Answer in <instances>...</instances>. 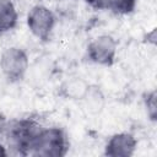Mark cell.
I'll return each mask as SVG.
<instances>
[{
    "mask_svg": "<svg viewBox=\"0 0 157 157\" xmlns=\"http://www.w3.org/2000/svg\"><path fill=\"white\" fill-rule=\"evenodd\" d=\"M42 125L32 118H18L0 125V136L9 155L31 156L32 146Z\"/></svg>",
    "mask_w": 157,
    "mask_h": 157,
    "instance_id": "cell-1",
    "label": "cell"
},
{
    "mask_svg": "<svg viewBox=\"0 0 157 157\" xmlns=\"http://www.w3.org/2000/svg\"><path fill=\"white\" fill-rule=\"evenodd\" d=\"M70 148L69 136L60 126H42L32 146L31 156L64 157Z\"/></svg>",
    "mask_w": 157,
    "mask_h": 157,
    "instance_id": "cell-2",
    "label": "cell"
},
{
    "mask_svg": "<svg viewBox=\"0 0 157 157\" xmlns=\"http://www.w3.org/2000/svg\"><path fill=\"white\" fill-rule=\"evenodd\" d=\"M29 69V55L26 49L11 45L5 48L0 54V70L9 83H18Z\"/></svg>",
    "mask_w": 157,
    "mask_h": 157,
    "instance_id": "cell-3",
    "label": "cell"
},
{
    "mask_svg": "<svg viewBox=\"0 0 157 157\" xmlns=\"http://www.w3.org/2000/svg\"><path fill=\"white\" fill-rule=\"evenodd\" d=\"M58 18L54 11L43 4L33 5L26 16V25L29 33L39 42L47 43L50 40Z\"/></svg>",
    "mask_w": 157,
    "mask_h": 157,
    "instance_id": "cell-4",
    "label": "cell"
},
{
    "mask_svg": "<svg viewBox=\"0 0 157 157\" xmlns=\"http://www.w3.org/2000/svg\"><path fill=\"white\" fill-rule=\"evenodd\" d=\"M118 55V42L108 33L91 39L86 47V59L98 66L110 67L115 64Z\"/></svg>",
    "mask_w": 157,
    "mask_h": 157,
    "instance_id": "cell-5",
    "label": "cell"
},
{
    "mask_svg": "<svg viewBox=\"0 0 157 157\" xmlns=\"http://www.w3.org/2000/svg\"><path fill=\"white\" fill-rule=\"evenodd\" d=\"M139 141L132 132L120 131L110 135L104 144L103 155L107 157H131L137 150Z\"/></svg>",
    "mask_w": 157,
    "mask_h": 157,
    "instance_id": "cell-6",
    "label": "cell"
},
{
    "mask_svg": "<svg viewBox=\"0 0 157 157\" xmlns=\"http://www.w3.org/2000/svg\"><path fill=\"white\" fill-rule=\"evenodd\" d=\"M83 1L93 10L108 11L119 16L132 13L139 4V0H83Z\"/></svg>",
    "mask_w": 157,
    "mask_h": 157,
    "instance_id": "cell-7",
    "label": "cell"
},
{
    "mask_svg": "<svg viewBox=\"0 0 157 157\" xmlns=\"http://www.w3.org/2000/svg\"><path fill=\"white\" fill-rule=\"evenodd\" d=\"M91 83L82 77H71L64 81L59 87V94L64 99L82 102L91 88Z\"/></svg>",
    "mask_w": 157,
    "mask_h": 157,
    "instance_id": "cell-8",
    "label": "cell"
},
{
    "mask_svg": "<svg viewBox=\"0 0 157 157\" xmlns=\"http://www.w3.org/2000/svg\"><path fill=\"white\" fill-rule=\"evenodd\" d=\"M18 12L12 0H0V36H4L17 27Z\"/></svg>",
    "mask_w": 157,
    "mask_h": 157,
    "instance_id": "cell-9",
    "label": "cell"
},
{
    "mask_svg": "<svg viewBox=\"0 0 157 157\" xmlns=\"http://www.w3.org/2000/svg\"><path fill=\"white\" fill-rule=\"evenodd\" d=\"M142 105L146 112V115L151 123L157 120V92L155 88L144 92L142 94Z\"/></svg>",
    "mask_w": 157,
    "mask_h": 157,
    "instance_id": "cell-10",
    "label": "cell"
},
{
    "mask_svg": "<svg viewBox=\"0 0 157 157\" xmlns=\"http://www.w3.org/2000/svg\"><path fill=\"white\" fill-rule=\"evenodd\" d=\"M103 94L99 90V87L97 86H91L88 93L86 94V97L82 99V102L85 103V105L87 107V109L92 113H98L102 107H103Z\"/></svg>",
    "mask_w": 157,
    "mask_h": 157,
    "instance_id": "cell-11",
    "label": "cell"
},
{
    "mask_svg": "<svg viewBox=\"0 0 157 157\" xmlns=\"http://www.w3.org/2000/svg\"><path fill=\"white\" fill-rule=\"evenodd\" d=\"M147 44H156V28H152L150 32H147Z\"/></svg>",
    "mask_w": 157,
    "mask_h": 157,
    "instance_id": "cell-12",
    "label": "cell"
},
{
    "mask_svg": "<svg viewBox=\"0 0 157 157\" xmlns=\"http://www.w3.org/2000/svg\"><path fill=\"white\" fill-rule=\"evenodd\" d=\"M6 156H9V153H7L6 146H5V144H4V141L0 136V157H6Z\"/></svg>",
    "mask_w": 157,
    "mask_h": 157,
    "instance_id": "cell-13",
    "label": "cell"
}]
</instances>
